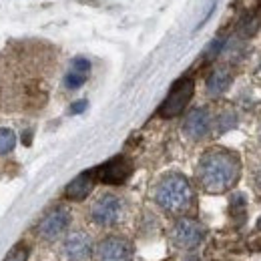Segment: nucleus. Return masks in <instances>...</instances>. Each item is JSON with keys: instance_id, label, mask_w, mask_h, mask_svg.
<instances>
[{"instance_id": "f257e3e1", "label": "nucleus", "mask_w": 261, "mask_h": 261, "mask_svg": "<svg viewBox=\"0 0 261 261\" xmlns=\"http://www.w3.org/2000/svg\"><path fill=\"white\" fill-rule=\"evenodd\" d=\"M53 59L44 42H10L0 53V111L22 113L44 107Z\"/></svg>"}, {"instance_id": "f03ea898", "label": "nucleus", "mask_w": 261, "mask_h": 261, "mask_svg": "<svg viewBox=\"0 0 261 261\" xmlns=\"http://www.w3.org/2000/svg\"><path fill=\"white\" fill-rule=\"evenodd\" d=\"M241 175V163L235 153L225 149H209L197 165V181L207 193H225Z\"/></svg>"}, {"instance_id": "7ed1b4c3", "label": "nucleus", "mask_w": 261, "mask_h": 261, "mask_svg": "<svg viewBox=\"0 0 261 261\" xmlns=\"http://www.w3.org/2000/svg\"><path fill=\"white\" fill-rule=\"evenodd\" d=\"M155 203L171 215L187 213L195 203L189 179L181 173H167L155 187Z\"/></svg>"}, {"instance_id": "20e7f679", "label": "nucleus", "mask_w": 261, "mask_h": 261, "mask_svg": "<svg viewBox=\"0 0 261 261\" xmlns=\"http://www.w3.org/2000/svg\"><path fill=\"white\" fill-rule=\"evenodd\" d=\"M125 213V201L115 193H105L91 205V221L98 227H113Z\"/></svg>"}, {"instance_id": "39448f33", "label": "nucleus", "mask_w": 261, "mask_h": 261, "mask_svg": "<svg viewBox=\"0 0 261 261\" xmlns=\"http://www.w3.org/2000/svg\"><path fill=\"white\" fill-rule=\"evenodd\" d=\"M193 91H195L193 79H189V76L179 79V81L171 87V91H169L167 98L163 100V105L159 107V117H163V119H173V117L181 115L183 109L187 107V102L193 97Z\"/></svg>"}, {"instance_id": "423d86ee", "label": "nucleus", "mask_w": 261, "mask_h": 261, "mask_svg": "<svg viewBox=\"0 0 261 261\" xmlns=\"http://www.w3.org/2000/svg\"><path fill=\"white\" fill-rule=\"evenodd\" d=\"M203 237H205L203 225L189 217H181L171 229V239L179 249H193L203 241Z\"/></svg>"}, {"instance_id": "0eeeda50", "label": "nucleus", "mask_w": 261, "mask_h": 261, "mask_svg": "<svg viewBox=\"0 0 261 261\" xmlns=\"http://www.w3.org/2000/svg\"><path fill=\"white\" fill-rule=\"evenodd\" d=\"M97 261H133V247L125 237H105L95 249Z\"/></svg>"}, {"instance_id": "6e6552de", "label": "nucleus", "mask_w": 261, "mask_h": 261, "mask_svg": "<svg viewBox=\"0 0 261 261\" xmlns=\"http://www.w3.org/2000/svg\"><path fill=\"white\" fill-rule=\"evenodd\" d=\"M70 225V213L65 207H57L50 213L44 215V219L38 223V235L46 241L59 239Z\"/></svg>"}, {"instance_id": "1a4fd4ad", "label": "nucleus", "mask_w": 261, "mask_h": 261, "mask_svg": "<svg viewBox=\"0 0 261 261\" xmlns=\"http://www.w3.org/2000/svg\"><path fill=\"white\" fill-rule=\"evenodd\" d=\"M130 171H133V165L127 157H115V159L107 161L102 167H98L97 175L107 185H121L129 179Z\"/></svg>"}, {"instance_id": "9d476101", "label": "nucleus", "mask_w": 261, "mask_h": 261, "mask_svg": "<svg viewBox=\"0 0 261 261\" xmlns=\"http://www.w3.org/2000/svg\"><path fill=\"white\" fill-rule=\"evenodd\" d=\"M93 253V241L87 233L74 231L63 243V257L66 261H85Z\"/></svg>"}, {"instance_id": "9b49d317", "label": "nucleus", "mask_w": 261, "mask_h": 261, "mask_svg": "<svg viewBox=\"0 0 261 261\" xmlns=\"http://www.w3.org/2000/svg\"><path fill=\"white\" fill-rule=\"evenodd\" d=\"M183 130H185V135H187L189 139H193V141L205 139V137L209 135V130H211V115H209V111L203 109V107L193 109V111L187 115V119H185Z\"/></svg>"}, {"instance_id": "f8f14e48", "label": "nucleus", "mask_w": 261, "mask_h": 261, "mask_svg": "<svg viewBox=\"0 0 261 261\" xmlns=\"http://www.w3.org/2000/svg\"><path fill=\"white\" fill-rule=\"evenodd\" d=\"M95 177H97V171H85L81 173L79 177H74L68 185H66L65 195L70 201H83L91 195L93 187H95Z\"/></svg>"}, {"instance_id": "ddd939ff", "label": "nucleus", "mask_w": 261, "mask_h": 261, "mask_svg": "<svg viewBox=\"0 0 261 261\" xmlns=\"http://www.w3.org/2000/svg\"><path fill=\"white\" fill-rule=\"evenodd\" d=\"M89 72H91V63H89V59H85V57H76V59L70 63V70L66 72L65 87L68 89V91H76V89H81V87L87 83Z\"/></svg>"}, {"instance_id": "4468645a", "label": "nucleus", "mask_w": 261, "mask_h": 261, "mask_svg": "<svg viewBox=\"0 0 261 261\" xmlns=\"http://www.w3.org/2000/svg\"><path fill=\"white\" fill-rule=\"evenodd\" d=\"M229 85H231V72H229L227 68H217L207 79V93L211 97H217V95L227 91Z\"/></svg>"}, {"instance_id": "2eb2a0df", "label": "nucleus", "mask_w": 261, "mask_h": 261, "mask_svg": "<svg viewBox=\"0 0 261 261\" xmlns=\"http://www.w3.org/2000/svg\"><path fill=\"white\" fill-rule=\"evenodd\" d=\"M16 147V133L10 127H0V157H6Z\"/></svg>"}, {"instance_id": "dca6fc26", "label": "nucleus", "mask_w": 261, "mask_h": 261, "mask_svg": "<svg viewBox=\"0 0 261 261\" xmlns=\"http://www.w3.org/2000/svg\"><path fill=\"white\" fill-rule=\"evenodd\" d=\"M29 259V247L24 243H18L12 247V251L6 255L4 261H27Z\"/></svg>"}, {"instance_id": "f3484780", "label": "nucleus", "mask_w": 261, "mask_h": 261, "mask_svg": "<svg viewBox=\"0 0 261 261\" xmlns=\"http://www.w3.org/2000/svg\"><path fill=\"white\" fill-rule=\"evenodd\" d=\"M87 109V100H76L72 107H70V115H79V113H83Z\"/></svg>"}]
</instances>
